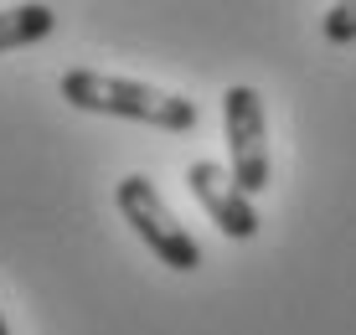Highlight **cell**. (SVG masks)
Listing matches in <instances>:
<instances>
[{"label":"cell","mask_w":356,"mask_h":335,"mask_svg":"<svg viewBox=\"0 0 356 335\" xmlns=\"http://www.w3.org/2000/svg\"><path fill=\"white\" fill-rule=\"evenodd\" d=\"M57 93H63L72 108H83V114H108V119L150 124V129H165V134H191L196 124H202V108H196L191 98L165 93V88L140 83V78H114V72H98V67L63 72Z\"/></svg>","instance_id":"6da1fadb"},{"label":"cell","mask_w":356,"mask_h":335,"mask_svg":"<svg viewBox=\"0 0 356 335\" xmlns=\"http://www.w3.org/2000/svg\"><path fill=\"white\" fill-rule=\"evenodd\" d=\"M114 206L134 227V238L150 247L165 268H176V274H196V268H202V247H196V238L186 232V222H176V212L165 206L161 186L150 176H124L114 186Z\"/></svg>","instance_id":"7a4b0ae2"},{"label":"cell","mask_w":356,"mask_h":335,"mask_svg":"<svg viewBox=\"0 0 356 335\" xmlns=\"http://www.w3.org/2000/svg\"><path fill=\"white\" fill-rule=\"evenodd\" d=\"M222 129H227V165L232 181L248 196L268 191V114L264 98L248 83H232L222 93Z\"/></svg>","instance_id":"3957f363"},{"label":"cell","mask_w":356,"mask_h":335,"mask_svg":"<svg viewBox=\"0 0 356 335\" xmlns=\"http://www.w3.org/2000/svg\"><path fill=\"white\" fill-rule=\"evenodd\" d=\"M186 186H191L196 202H202V212L217 222L222 238H232V243L259 238V206H253V196L232 181L227 165H217V160H191L186 165Z\"/></svg>","instance_id":"277c9868"},{"label":"cell","mask_w":356,"mask_h":335,"mask_svg":"<svg viewBox=\"0 0 356 335\" xmlns=\"http://www.w3.org/2000/svg\"><path fill=\"white\" fill-rule=\"evenodd\" d=\"M57 31V10L47 0H26V6H6L0 10V57L21 52V47H36Z\"/></svg>","instance_id":"5b68a950"},{"label":"cell","mask_w":356,"mask_h":335,"mask_svg":"<svg viewBox=\"0 0 356 335\" xmlns=\"http://www.w3.org/2000/svg\"><path fill=\"white\" fill-rule=\"evenodd\" d=\"M321 31H325L330 47H351V42H356V0H341V6H330L325 21H321Z\"/></svg>","instance_id":"8992f818"},{"label":"cell","mask_w":356,"mask_h":335,"mask_svg":"<svg viewBox=\"0 0 356 335\" xmlns=\"http://www.w3.org/2000/svg\"><path fill=\"white\" fill-rule=\"evenodd\" d=\"M0 335H10V325H6V315H0Z\"/></svg>","instance_id":"52a82bcc"}]
</instances>
